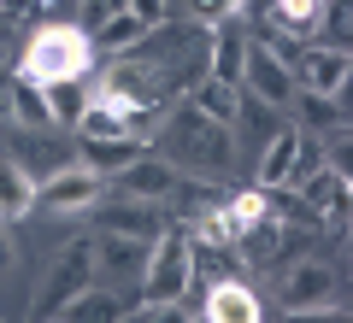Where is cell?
<instances>
[{"label":"cell","instance_id":"obj_30","mask_svg":"<svg viewBox=\"0 0 353 323\" xmlns=\"http://www.w3.org/2000/svg\"><path fill=\"white\" fill-rule=\"evenodd\" d=\"M6 94H12V83H0V118H6Z\"/></svg>","mask_w":353,"mask_h":323},{"label":"cell","instance_id":"obj_18","mask_svg":"<svg viewBox=\"0 0 353 323\" xmlns=\"http://www.w3.org/2000/svg\"><path fill=\"white\" fill-rule=\"evenodd\" d=\"M6 118H12V129H24V136H48V129H53V112H48V100H41L36 83H12V94H6Z\"/></svg>","mask_w":353,"mask_h":323},{"label":"cell","instance_id":"obj_21","mask_svg":"<svg viewBox=\"0 0 353 323\" xmlns=\"http://www.w3.org/2000/svg\"><path fill=\"white\" fill-rule=\"evenodd\" d=\"M183 100H189L194 112H206V118H218V124H230V118H236V100H241V88L218 83V76H201V83H194Z\"/></svg>","mask_w":353,"mask_h":323},{"label":"cell","instance_id":"obj_28","mask_svg":"<svg viewBox=\"0 0 353 323\" xmlns=\"http://www.w3.org/2000/svg\"><path fill=\"white\" fill-rule=\"evenodd\" d=\"M236 6H241V0H194V12H201V18H212V24H218V18H230Z\"/></svg>","mask_w":353,"mask_h":323},{"label":"cell","instance_id":"obj_26","mask_svg":"<svg viewBox=\"0 0 353 323\" xmlns=\"http://www.w3.org/2000/svg\"><path fill=\"white\" fill-rule=\"evenodd\" d=\"M283 323H347L341 306H318V311H283Z\"/></svg>","mask_w":353,"mask_h":323},{"label":"cell","instance_id":"obj_20","mask_svg":"<svg viewBox=\"0 0 353 323\" xmlns=\"http://www.w3.org/2000/svg\"><path fill=\"white\" fill-rule=\"evenodd\" d=\"M141 36H148V24H141V18L130 12V6H118V12L106 18V24H94V30H88L94 53H124V48H136Z\"/></svg>","mask_w":353,"mask_h":323},{"label":"cell","instance_id":"obj_9","mask_svg":"<svg viewBox=\"0 0 353 323\" xmlns=\"http://www.w3.org/2000/svg\"><path fill=\"white\" fill-rule=\"evenodd\" d=\"M88 259H94V276L106 288L141 282V264H148V241L141 236H94L88 241Z\"/></svg>","mask_w":353,"mask_h":323},{"label":"cell","instance_id":"obj_23","mask_svg":"<svg viewBox=\"0 0 353 323\" xmlns=\"http://www.w3.org/2000/svg\"><path fill=\"white\" fill-rule=\"evenodd\" d=\"M289 106L301 112L306 129H347V118H341V94H294Z\"/></svg>","mask_w":353,"mask_h":323},{"label":"cell","instance_id":"obj_5","mask_svg":"<svg viewBox=\"0 0 353 323\" xmlns=\"http://www.w3.org/2000/svg\"><path fill=\"white\" fill-rule=\"evenodd\" d=\"M277 306L283 311H318V306H341V271L324 259H294L277 276Z\"/></svg>","mask_w":353,"mask_h":323},{"label":"cell","instance_id":"obj_11","mask_svg":"<svg viewBox=\"0 0 353 323\" xmlns=\"http://www.w3.org/2000/svg\"><path fill=\"white\" fill-rule=\"evenodd\" d=\"M88 218H94V236H141L153 241L159 236V206H141V200H94L88 206Z\"/></svg>","mask_w":353,"mask_h":323},{"label":"cell","instance_id":"obj_15","mask_svg":"<svg viewBox=\"0 0 353 323\" xmlns=\"http://www.w3.org/2000/svg\"><path fill=\"white\" fill-rule=\"evenodd\" d=\"M201 323H265L259 294H253L248 282H236V276H224V282H212V294H206Z\"/></svg>","mask_w":353,"mask_h":323},{"label":"cell","instance_id":"obj_3","mask_svg":"<svg viewBox=\"0 0 353 323\" xmlns=\"http://www.w3.org/2000/svg\"><path fill=\"white\" fill-rule=\"evenodd\" d=\"M194 271H201V253H194L189 229H159V236L148 241V264H141V306H165V300H189L194 288Z\"/></svg>","mask_w":353,"mask_h":323},{"label":"cell","instance_id":"obj_22","mask_svg":"<svg viewBox=\"0 0 353 323\" xmlns=\"http://www.w3.org/2000/svg\"><path fill=\"white\" fill-rule=\"evenodd\" d=\"M41 100H48V112H53V129H77V118H83V106H88V88L83 83H48L41 88Z\"/></svg>","mask_w":353,"mask_h":323},{"label":"cell","instance_id":"obj_19","mask_svg":"<svg viewBox=\"0 0 353 323\" xmlns=\"http://www.w3.org/2000/svg\"><path fill=\"white\" fill-rule=\"evenodd\" d=\"M77 153H83L77 165H88V171L106 183V176H118V171L141 153V141H136V136H124V141H83V136H77Z\"/></svg>","mask_w":353,"mask_h":323},{"label":"cell","instance_id":"obj_13","mask_svg":"<svg viewBox=\"0 0 353 323\" xmlns=\"http://www.w3.org/2000/svg\"><path fill=\"white\" fill-rule=\"evenodd\" d=\"M301 136H306V129H283V124H277V136L253 153V188H259V194H277V188L289 183L294 153H301Z\"/></svg>","mask_w":353,"mask_h":323},{"label":"cell","instance_id":"obj_16","mask_svg":"<svg viewBox=\"0 0 353 323\" xmlns=\"http://www.w3.org/2000/svg\"><path fill=\"white\" fill-rule=\"evenodd\" d=\"M30 211H36V176H30L18 159L0 153V224L12 229V224H24Z\"/></svg>","mask_w":353,"mask_h":323},{"label":"cell","instance_id":"obj_24","mask_svg":"<svg viewBox=\"0 0 353 323\" xmlns=\"http://www.w3.org/2000/svg\"><path fill=\"white\" fill-rule=\"evenodd\" d=\"M130 317L136 323H194V311H189V300H165V306H141Z\"/></svg>","mask_w":353,"mask_h":323},{"label":"cell","instance_id":"obj_2","mask_svg":"<svg viewBox=\"0 0 353 323\" xmlns=\"http://www.w3.org/2000/svg\"><path fill=\"white\" fill-rule=\"evenodd\" d=\"M94 59H101V53H94V41H88L83 24H41L36 36H30L24 59H18V83H36V88L83 83Z\"/></svg>","mask_w":353,"mask_h":323},{"label":"cell","instance_id":"obj_32","mask_svg":"<svg viewBox=\"0 0 353 323\" xmlns=\"http://www.w3.org/2000/svg\"><path fill=\"white\" fill-rule=\"evenodd\" d=\"M48 323H59V317H48Z\"/></svg>","mask_w":353,"mask_h":323},{"label":"cell","instance_id":"obj_6","mask_svg":"<svg viewBox=\"0 0 353 323\" xmlns=\"http://www.w3.org/2000/svg\"><path fill=\"white\" fill-rule=\"evenodd\" d=\"M106 194V183L88 165H59L53 176H41L36 183V211H48V218H77L83 211L88 218V206Z\"/></svg>","mask_w":353,"mask_h":323},{"label":"cell","instance_id":"obj_12","mask_svg":"<svg viewBox=\"0 0 353 323\" xmlns=\"http://www.w3.org/2000/svg\"><path fill=\"white\" fill-rule=\"evenodd\" d=\"M294 200H301V211L312 218V224H324V218L341 224V218H347V176H336V171L318 165L306 183H294Z\"/></svg>","mask_w":353,"mask_h":323},{"label":"cell","instance_id":"obj_14","mask_svg":"<svg viewBox=\"0 0 353 323\" xmlns=\"http://www.w3.org/2000/svg\"><path fill=\"white\" fill-rule=\"evenodd\" d=\"M118 317H130V294L106 282H88L83 294H71L59 306V323H118Z\"/></svg>","mask_w":353,"mask_h":323},{"label":"cell","instance_id":"obj_4","mask_svg":"<svg viewBox=\"0 0 353 323\" xmlns=\"http://www.w3.org/2000/svg\"><path fill=\"white\" fill-rule=\"evenodd\" d=\"M106 188H118V200H141V206H165V200H176L183 188H189V176L176 171L171 159H159V153H136V159L124 165L118 176H106Z\"/></svg>","mask_w":353,"mask_h":323},{"label":"cell","instance_id":"obj_25","mask_svg":"<svg viewBox=\"0 0 353 323\" xmlns=\"http://www.w3.org/2000/svg\"><path fill=\"white\" fill-rule=\"evenodd\" d=\"M124 6H130V12H136V18H141L148 30L171 24V0H124Z\"/></svg>","mask_w":353,"mask_h":323},{"label":"cell","instance_id":"obj_10","mask_svg":"<svg viewBox=\"0 0 353 323\" xmlns=\"http://www.w3.org/2000/svg\"><path fill=\"white\" fill-rule=\"evenodd\" d=\"M347 76H353V53L347 48H306L301 53V65H294V88L301 94H341L347 88Z\"/></svg>","mask_w":353,"mask_h":323},{"label":"cell","instance_id":"obj_29","mask_svg":"<svg viewBox=\"0 0 353 323\" xmlns=\"http://www.w3.org/2000/svg\"><path fill=\"white\" fill-rule=\"evenodd\" d=\"M12 259H18V253H12V229H6V224H0V276H6V271H12Z\"/></svg>","mask_w":353,"mask_h":323},{"label":"cell","instance_id":"obj_7","mask_svg":"<svg viewBox=\"0 0 353 323\" xmlns=\"http://www.w3.org/2000/svg\"><path fill=\"white\" fill-rule=\"evenodd\" d=\"M88 282H94V259H88V241H71V247H65L59 259L48 264V276H41V294H36V306H30V317H36V323L59 317V306H65L71 294H83Z\"/></svg>","mask_w":353,"mask_h":323},{"label":"cell","instance_id":"obj_8","mask_svg":"<svg viewBox=\"0 0 353 323\" xmlns=\"http://www.w3.org/2000/svg\"><path fill=\"white\" fill-rule=\"evenodd\" d=\"M241 94L265 100V106H289L301 88H294V65L283 59L277 48H265V41H248V59H241Z\"/></svg>","mask_w":353,"mask_h":323},{"label":"cell","instance_id":"obj_31","mask_svg":"<svg viewBox=\"0 0 353 323\" xmlns=\"http://www.w3.org/2000/svg\"><path fill=\"white\" fill-rule=\"evenodd\" d=\"M118 323H136V317H118Z\"/></svg>","mask_w":353,"mask_h":323},{"label":"cell","instance_id":"obj_17","mask_svg":"<svg viewBox=\"0 0 353 323\" xmlns=\"http://www.w3.org/2000/svg\"><path fill=\"white\" fill-rule=\"evenodd\" d=\"M77 136H83V141H124V136H136V124H130V118L118 112L112 100H101V94H88L83 118H77Z\"/></svg>","mask_w":353,"mask_h":323},{"label":"cell","instance_id":"obj_27","mask_svg":"<svg viewBox=\"0 0 353 323\" xmlns=\"http://www.w3.org/2000/svg\"><path fill=\"white\" fill-rule=\"evenodd\" d=\"M118 6H124V0H83V18H88L83 30H94V24H106V18H112Z\"/></svg>","mask_w":353,"mask_h":323},{"label":"cell","instance_id":"obj_1","mask_svg":"<svg viewBox=\"0 0 353 323\" xmlns=\"http://www.w3.org/2000/svg\"><path fill=\"white\" fill-rule=\"evenodd\" d=\"M153 141H159V159H171L183 176H224L236 159V129L194 112L189 100L153 124Z\"/></svg>","mask_w":353,"mask_h":323}]
</instances>
